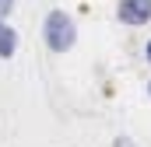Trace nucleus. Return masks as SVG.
<instances>
[{
	"instance_id": "1",
	"label": "nucleus",
	"mask_w": 151,
	"mask_h": 147,
	"mask_svg": "<svg viewBox=\"0 0 151 147\" xmlns=\"http://www.w3.org/2000/svg\"><path fill=\"white\" fill-rule=\"evenodd\" d=\"M42 39H46V46H49L53 53L74 49V42H77L74 18H70L67 11H49V14H46V25H42Z\"/></svg>"
},
{
	"instance_id": "2",
	"label": "nucleus",
	"mask_w": 151,
	"mask_h": 147,
	"mask_svg": "<svg viewBox=\"0 0 151 147\" xmlns=\"http://www.w3.org/2000/svg\"><path fill=\"white\" fill-rule=\"evenodd\" d=\"M116 18H119L123 25H130V28L148 25V21H151V0H119Z\"/></svg>"
},
{
	"instance_id": "4",
	"label": "nucleus",
	"mask_w": 151,
	"mask_h": 147,
	"mask_svg": "<svg viewBox=\"0 0 151 147\" xmlns=\"http://www.w3.org/2000/svg\"><path fill=\"white\" fill-rule=\"evenodd\" d=\"M14 4H18V0H0V25H7V18H11V11H14Z\"/></svg>"
},
{
	"instance_id": "7",
	"label": "nucleus",
	"mask_w": 151,
	"mask_h": 147,
	"mask_svg": "<svg viewBox=\"0 0 151 147\" xmlns=\"http://www.w3.org/2000/svg\"><path fill=\"white\" fill-rule=\"evenodd\" d=\"M148 95H151V81H148Z\"/></svg>"
},
{
	"instance_id": "6",
	"label": "nucleus",
	"mask_w": 151,
	"mask_h": 147,
	"mask_svg": "<svg viewBox=\"0 0 151 147\" xmlns=\"http://www.w3.org/2000/svg\"><path fill=\"white\" fill-rule=\"evenodd\" d=\"M148 60H151V39H148Z\"/></svg>"
},
{
	"instance_id": "3",
	"label": "nucleus",
	"mask_w": 151,
	"mask_h": 147,
	"mask_svg": "<svg viewBox=\"0 0 151 147\" xmlns=\"http://www.w3.org/2000/svg\"><path fill=\"white\" fill-rule=\"evenodd\" d=\"M18 53V32L11 25H0V60H11Z\"/></svg>"
},
{
	"instance_id": "5",
	"label": "nucleus",
	"mask_w": 151,
	"mask_h": 147,
	"mask_svg": "<svg viewBox=\"0 0 151 147\" xmlns=\"http://www.w3.org/2000/svg\"><path fill=\"white\" fill-rule=\"evenodd\" d=\"M113 147H137V144H134L130 137H116V140H113Z\"/></svg>"
}]
</instances>
